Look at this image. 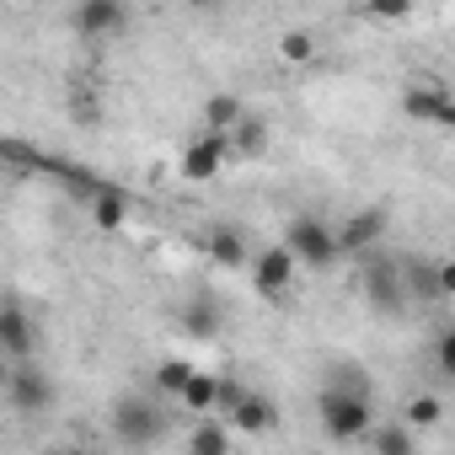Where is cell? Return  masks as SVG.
Masks as SVG:
<instances>
[{
    "label": "cell",
    "instance_id": "cell-1",
    "mask_svg": "<svg viewBox=\"0 0 455 455\" xmlns=\"http://www.w3.org/2000/svg\"><path fill=\"white\" fill-rule=\"evenodd\" d=\"M166 428H172V418L161 412L156 396L134 391V396H118V402H113V439H118L124 450H150V444L166 439Z\"/></svg>",
    "mask_w": 455,
    "mask_h": 455
},
{
    "label": "cell",
    "instance_id": "cell-2",
    "mask_svg": "<svg viewBox=\"0 0 455 455\" xmlns=\"http://www.w3.org/2000/svg\"><path fill=\"white\" fill-rule=\"evenodd\" d=\"M322 428H327V439H338V444L364 439V434L375 428L370 396H364L359 386H327V391H322Z\"/></svg>",
    "mask_w": 455,
    "mask_h": 455
},
{
    "label": "cell",
    "instance_id": "cell-3",
    "mask_svg": "<svg viewBox=\"0 0 455 455\" xmlns=\"http://www.w3.org/2000/svg\"><path fill=\"white\" fill-rule=\"evenodd\" d=\"M396 274H402V295L412 306H444V295L455 290V268L444 258H428V252L396 258Z\"/></svg>",
    "mask_w": 455,
    "mask_h": 455
},
{
    "label": "cell",
    "instance_id": "cell-4",
    "mask_svg": "<svg viewBox=\"0 0 455 455\" xmlns=\"http://www.w3.org/2000/svg\"><path fill=\"white\" fill-rule=\"evenodd\" d=\"M284 252L295 258V268H300V263H306V268H327V263L343 258V252H338V236H332V225L316 220V214H295V220H290V242H284Z\"/></svg>",
    "mask_w": 455,
    "mask_h": 455
},
{
    "label": "cell",
    "instance_id": "cell-5",
    "mask_svg": "<svg viewBox=\"0 0 455 455\" xmlns=\"http://www.w3.org/2000/svg\"><path fill=\"white\" fill-rule=\"evenodd\" d=\"M364 300H370V311H380V316H402V311H407V295H402L396 258L364 252Z\"/></svg>",
    "mask_w": 455,
    "mask_h": 455
},
{
    "label": "cell",
    "instance_id": "cell-6",
    "mask_svg": "<svg viewBox=\"0 0 455 455\" xmlns=\"http://www.w3.org/2000/svg\"><path fill=\"white\" fill-rule=\"evenodd\" d=\"M6 396H12V407L17 412H28V418H38V412H49L54 407V380L28 359V364H12V380H6Z\"/></svg>",
    "mask_w": 455,
    "mask_h": 455
},
{
    "label": "cell",
    "instance_id": "cell-7",
    "mask_svg": "<svg viewBox=\"0 0 455 455\" xmlns=\"http://www.w3.org/2000/svg\"><path fill=\"white\" fill-rule=\"evenodd\" d=\"M70 28L81 33V38H118L124 28H129V6L124 0H81V6L70 12Z\"/></svg>",
    "mask_w": 455,
    "mask_h": 455
},
{
    "label": "cell",
    "instance_id": "cell-8",
    "mask_svg": "<svg viewBox=\"0 0 455 455\" xmlns=\"http://www.w3.org/2000/svg\"><path fill=\"white\" fill-rule=\"evenodd\" d=\"M33 348H38V327H33V316H28L17 300H0V359L28 364Z\"/></svg>",
    "mask_w": 455,
    "mask_h": 455
},
{
    "label": "cell",
    "instance_id": "cell-9",
    "mask_svg": "<svg viewBox=\"0 0 455 455\" xmlns=\"http://www.w3.org/2000/svg\"><path fill=\"white\" fill-rule=\"evenodd\" d=\"M332 236H338V252H343V258L375 252V242L386 236V209H359V214H348Z\"/></svg>",
    "mask_w": 455,
    "mask_h": 455
},
{
    "label": "cell",
    "instance_id": "cell-10",
    "mask_svg": "<svg viewBox=\"0 0 455 455\" xmlns=\"http://www.w3.org/2000/svg\"><path fill=\"white\" fill-rule=\"evenodd\" d=\"M252 284H258V295H268V300H284V290L295 284V258H290L284 247H268V252H258V258H252Z\"/></svg>",
    "mask_w": 455,
    "mask_h": 455
},
{
    "label": "cell",
    "instance_id": "cell-11",
    "mask_svg": "<svg viewBox=\"0 0 455 455\" xmlns=\"http://www.w3.org/2000/svg\"><path fill=\"white\" fill-rule=\"evenodd\" d=\"M225 156H231V150H225V134H198L188 145V156H182V177L188 182H209V177H220Z\"/></svg>",
    "mask_w": 455,
    "mask_h": 455
},
{
    "label": "cell",
    "instance_id": "cell-12",
    "mask_svg": "<svg viewBox=\"0 0 455 455\" xmlns=\"http://www.w3.org/2000/svg\"><path fill=\"white\" fill-rule=\"evenodd\" d=\"M402 108H407L412 118H423V124H439V129L455 124V102H450L444 86H412V92L402 97Z\"/></svg>",
    "mask_w": 455,
    "mask_h": 455
},
{
    "label": "cell",
    "instance_id": "cell-13",
    "mask_svg": "<svg viewBox=\"0 0 455 455\" xmlns=\"http://www.w3.org/2000/svg\"><path fill=\"white\" fill-rule=\"evenodd\" d=\"M225 150H236V156H247V161H252V156H263V150H268V124H263L258 113H242V118H236V129L225 134Z\"/></svg>",
    "mask_w": 455,
    "mask_h": 455
},
{
    "label": "cell",
    "instance_id": "cell-14",
    "mask_svg": "<svg viewBox=\"0 0 455 455\" xmlns=\"http://www.w3.org/2000/svg\"><path fill=\"white\" fill-rule=\"evenodd\" d=\"M231 428H242V434H268V428H274V407H268L263 396L242 391V396L231 402Z\"/></svg>",
    "mask_w": 455,
    "mask_h": 455
},
{
    "label": "cell",
    "instance_id": "cell-15",
    "mask_svg": "<svg viewBox=\"0 0 455 455\" xmlns=\"http://www.w3.org/2000/svg\"><path fill=\"white\" fill-rule=\"evenodd\" d=\"M242 113H247V108H242V97H231V92L209 97V102H204V134H231Z\"/></svg>",
    "mask_w": 455,
    "mask_h": 455
},
{
    "label": "cell",
    "instance_id": "cell-16",
    "mask_svg": "<svg viewBox=\"0 0 455 455\" xmlns=\"http://www.w3.org/2000/svg\"><path fill=\"white\" fill-rule=\"evenodd\" d=\"M188 450H193V455H231V428L198 418V428L188 434Z\"/></svg>",
    "mask_w": 455,
    "mask_h": 455
},
{
    "label": "cell",
    "instance_id": "cell-17",
    "mask_svg": "<svg viewBox=\"0 0 455 455\" xmlns=\"http://www.w3.org/2000/svg\"><path fill=\"white\" fill-rule=\"evenodd\" d=\"M65 113H70L81 129H97V124H102V97H97V86H70Z\"/></svg>",
    "mask_w": 455,
    "mask_h": 455
},
{
    "label": "cell",
    "instance_id": "cell-18",
    "mask_svg": "<svg viewBox=\"0 0 455 455\" xmlns=\"http://www.w3.org/2000/svg\"><path fill=\"white\" fill-rule=\"evenodd\" d=\"M364 439L375 444V455H412V428L407 423H375Z\"/></svg>",
    "mask_w": 455,
    "mask_h": 455
},
{
    "label": "cell",
    "instance_id": "cell-19",
    "mask_svg": "<svg viewBox=\"0 0 455 455\" xmlns=\"http://www.w3.org/2000/svg\"><path fill=\"white\" fill-rule=\"evenodd\" d=\"M209 258L225 263V268H236V263L247 258V236L231 231V225H220V231H209Z\"/></svg>",
    "mask_w": 455,
    "mask_h": 455
},
{
    "label": "cell",
    "instance_id": "cell-20",
    "mask_svg": "<svg viewBox=\"0 0 455 455\" xmlns=\"http://www.w3.org/2000/svg\"><path fill=\"white\" fill-rule=\"evenodd\" d=\"M124 209H129V198H124L118 188H102V193L92 198V220L102 225V231H113V225H124Z\"/></svg>",
    "mask_w": 455,
    "mask_h": 455
},
{
    "label": "cell",
    "instance_id": "cell-21",
    "mask_svg": "<svg viewBox=\"0 0 455 455\" xmlns=\"http://www.w3.org/2000/svg\"><path fill=\"white\" fill-rule=\"evenodd\" d=\"M182 327L198 332V338H214V332H220V306H214V300H193V306L182 311Z\"/></svg>",
    "mask_w": 455,
    "mask_h": 455
},
{
    "label": "cell",
    "instance_id": "cell-22",
    "mask_svg": "<svg viewBox=\"0 0 455 455\" xmlns=\"http://www.w3.org/2000/svg\"><path fill=\"white\" fill-rule=\"evenodd\" d=\"M182 402H188L193 412H209V407L220 402V380H214V375H198V370H193V380L182 386Z\"/></svg>",
    "mask_w": 455,
    "mask_h": 455
},
{
    "label": "cell",
    "instance_id": "cell-23",
    "mask_svg": "<svg viewBox=\"0 0 455 455\" xmlns=\"http://www.w3.org/2000/svg\"><path fill=\"white\" fill-rule=\"evenodd\" d=\"M188 380H193V364H182V359H166V364L156 370V391H166V396H182Z\"/></svg>",
    "mask_w": 455,
    "mask_h": 455
},
{
    "label": "cell",
    "instance_id": "cell-24",
    "mask_svg": "<svg viewBox=\"0 0 455 455\" xmlns=\"http://www.w3.org/2000/svg\"><path fill=\"white\" fill-rule=\"evenodd\" d=\"M444 418V407H439V396H412L407 402V428L418 434V428H434Z\"/></svg>",
    "mask_w": 455,
    "mask_h": 455
},
{
    "label": "cell",
    "instance_id": "cell-25",
    "mask_svg": "<svg viewBox=\"0 0 455 455\" xmlns=\"http://www.w3.org/2000/svg\"><path fill=\"white\" fill-rule=\"evenodd\" d=\"M279 54H284L290 65H306V60L316 54V38H311L306 28H295V33H284V38H279Z\"/></svg>",
    "mask_w": 455,
    "mask_h": 455
},
{
    "label": "cell",
    "instance_id": "cell-26",
    "mask_svg": "<svg viewBox=\"0 0 455 455\" xmlns=\"http://www.w3.org/2000/svg\"><path fill=\"white\" fill-rule=\"evenodd\" d=\"M434 364H439L444 380L455 375V332H439V338H434Z\"/></svg>",
    "mask_w": 455,
    "mask_h": 455
},
{
    "label": "cell",
    "instance_id": "cell-27",
    "mask_svg": "<svg viewBox=\"0 0 455 455\" xmlns=\"http://www.w3.org/2000/svg\"><path fill=\"white\" fill-rule=\"evenodd\" d=\"M6 380H12V359H0V391H6Z\"/></svg>",
    "mask_w": 455,
    "mask_h": 455
}]
</instances>
